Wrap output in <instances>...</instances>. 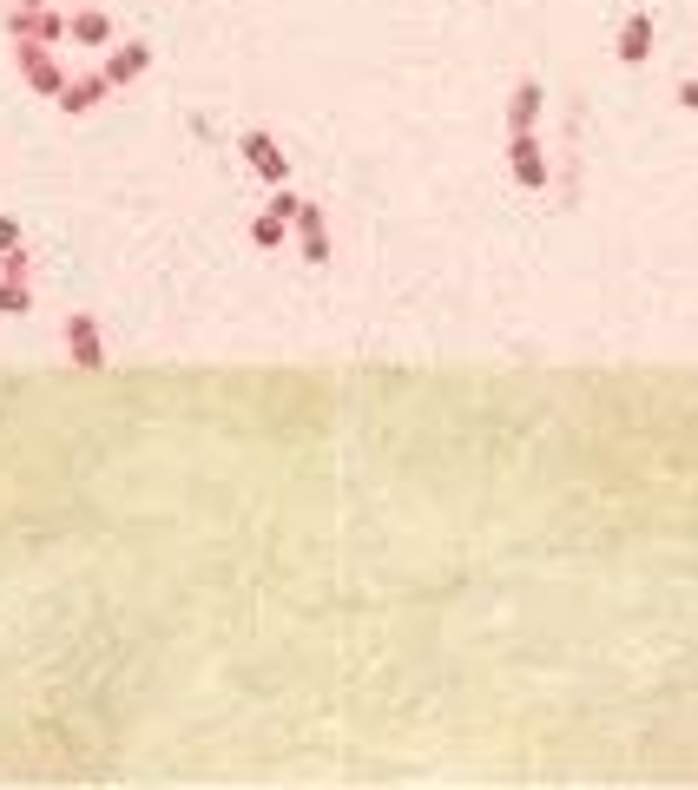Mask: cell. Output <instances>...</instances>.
Here are the masks:
<instances>
[{
    "mask_svg": "<svg viewBox=\"0 0 698 790\" xmlns=\"http://www.w3.org/2000/svg\"><path fill=\"white\" fill-rule=\"evenodd\" d=\"M145 66H152V53H145L139 40H126V47H112V53H106V66H99V73H106L112 86H126V79H139Z\"/></svg>",
    "mask_w": 698,
    "mask_h": 790,
    "instance_id": "6",
    "label": "cell"
},
{
    "mask_svg": "<svg viewBox=\"0 0 698 790\" xmlns=\"http://www.w3.org/2000/svg\"><path fill=\"white\" fill-rule=\"evenodd\" d=\"M106 86H112V79H106V73H86V79H66V93H60V106H66V112H93V106H99V99H106Z\"/></svg>",
    "mask_w": 698,
    "mask_h": 790,
    "instance_id": "8",
    "label": "cell"
},
{
    "mask_svg": "<svg viewBox=\"0 0 698 790\" xmlns=\"http://www.w3.org/2000/svg\"><path fill=\"white\" fill-rule=\"evenodd\" d=\"M7 33H14V40H66V14H53V7H20L14 20H7Z\"/></svg>",
    "mask_w": 698,
    "mask_h": 790,
    "instance_id": "3",
    "label": "cell"
},
{
    "mask_svg": "<svg viewBox=\"0 0 698 790\" xmlns=\"http://www.w3.org/2000/svg\"><path fill=\"white\" fill-rule=\"evenodd\" d=\"M244 158H251L257 178H270V185H284V178H290V165H284V152H277L270 132H251V139H244Z\"/></svg>",
    "mask_w": 698,
    "mask_h": 790,
    "instance_id": "5",
    "label": "cell"
},
{
    "mask_svg": "<svg viewBox=\"0 0 698 790\" xmlns=\"http://www.w3.org/2000/svg\"><path fill=\"white\" fill-rule=\"evenodd\" d=\"M14 60H20V73H27L33 93H47V99L66 93V66L47 53V40H14Z\"/></svg>",
    "mask_w": 698,
    "mask_h": 790,
    "instance_id": "1",
    "label": "cell"
},
{
    "mask_svg": "<svg viewBox=\"0 0 698 790\" xmlns=\"http://www.w3.org/2000/svg\"><path fill=\"white\" fill-rule=\"evenodd\" d=\"M297 237H303V257H310V264H330V237H323L317 205H297Z\"/></svg>",
    "mask_w": 698,
    "mask_h": 790,
    "instance_id": "7",
    "label": "cell"
},
{
    "mask_svg": "<svg viewBox=\"0 0 698 790\" xmlns=\"http://www.w3.org/2000/svg\"><path fill=\"white\" fill-rule=\"evenodd\" d=\"M27 7H47V0H27Z\"/></svg>",
    "mask_w": 698,
    "mask_h": 790,
    "instance_id": "13",
    "label": "cell"
},
{
    "mask_svg": "<svg viewBox=\"0 0 698 790\" xmlns=\"http://www.w3.org/2000/svg\"><path fill=\"white\" fill-rule=\"evenodd\" d=\"M290 224H297V198H290V191H277V198H270V211H257V224H251V237L257 244H284V231Z\"/></svg>",
    "mask_w": 698,
    "mask_h": 790,
    "instance_id": "4",
    "label": "cell"
},
{
    "mask_svg": "<svg viewBox=\"0 0 698 790\" xmlns=\"http://www.w3.org/2000/svg\"><path fill=\"white\" fill-rule=\"evenodd\" d=\"M66 349H73V363H80L86 376H99V369H106V343H99V323H93V316H66Z\"/></svg>",
    "mask_w": 698,
    "mask_h": 790,
    "instance_id": "2",
    "label": "cell"
},
{
    "mask_svg": "<svg viewBox=\"0 0 698 790\" xmlns=\"http://www.w3.org/2000/svg\"><path fill=\"white\" fill-rule=\"evenodd\" d=\"M66 33H73L80 47H106V40H112V14L86 7V14H73V20H66Z\"/></svg>",
    "mask_w": 698,
    "mask_h": 790,
    "instance_id": "9",
    "label": "cell"
},
{
    "mask_svg": "<svg viewBox=\"0 0 698 790\" xmlns=\"http://www.w3.org/2000/svg\"><path fill=\"white\" fill-rule=\"evenodd\" d=\"M20 251V218H0V257Z\"/></svg>",
    "mask_w": 698,
    "mask_h": 790,
    "instance_id": "12",
    "label": "cell"
},
{
    "mask_svg": "<svg viewBox=\"0 0 698 790\" xmlns=\"http://www.w3.org/2000/svg\"><path fill=\"white\" fill-rule=\"evenodd\" d=\"M27 303H33L27 277L20 270H0V316H27Z\"/></svg>",
    "mask_w": 698,
    "mask_h": 790,
    "instance_id": "10",
    "label": "cell"
},
{
    "mask_svg": "<svg viewBox=\"0 0 698 790\" xmlns=\"http://www.w3.org/2000/svg\"><path fill=\"white\" fill-rule=\"evenodd\" d=\"M514 165H521L527 185H540V158H534V145H514Z\"/></svg>",
    "mask_w": 698,
    "mask_h": 790,
    "instance_id": "11",
    "label": "cell"
}]
</instances>
